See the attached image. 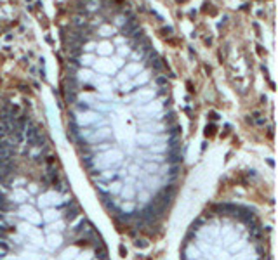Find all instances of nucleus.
Instances as JSON below:
<instances>
[{"mask_svg": "<svg viewBox=\"0 0 278 260\" xmlns=\"http://www.w3.org/2000/svg\"><path fill=\"white\" fill-rule=\"evenodd\" d=\"M157 83H158V85H167V78L158 76V78H157Z\"/></svg>", "mask_w": 278, "mask_h": 260, "instance_id": "nucleus-11", "label": "nucleus"}, {"mask_svg": "<svg viewBox=\"0 0 278 260\" xmlns=\"http://www.w3.org/2000/svg\"><path fill=\"white\" fill-rule=\"evenodd\" d=\"M73 26H75V28H82V30H83V26H85V19L75 18V19H73Z\"/></svg>", "mask_w": 278, "mask_h": 260, "instance_id": "nucleus-6", "label": "nucleus"}, {"mask_svg": "<svg viewBox=\"0 0 278 260\" xmlns=\"http://www.w3.org/2000/svg\"><path fill=\"white\" fill-rule=\"evenodd\" d=\"M136 31H139V24L136 23L134 16H131V19L125 21V26H122V35H125V37H134Z\"/></svg>", "mask_w": 278, "mask_h": 260, "instance_id": "nucleus-1", "label": "nucleus"}, {"mask_svg": "<svg viewBox=\"0 0 278 260\" xmlns=\"http://www.w3.org/2000/svg\"><path fill=\"white\" fill-rule=\"evenodd\" d=\"M0 210H9V206H7V201H5V198L2 196V194H0Z\"/></svg>", "mask_w": 278, "mask_h": 260, "instance_id": "nucleus-8", "label": "nucleus"}, {"mask_svg": "<svg viewBox=\"0 0 278 260\" xmlns=\"http://www.w3.org/2000/svg\"><path fill=\"white\" fill-rule=\"evenodd\" d=\"M4 234H5V227L0 226V236H4Z\"/></svg>", "mask_w": 278, "mask_h": 260, "instance_id": "nucleus-15", "label": "nucleus"}, {"mask_svg": "<svg viewBox=\"0 0 278 260\" xmlns=\"http://www.w3.org/2000/svg\"><path fill=\"white\" fill-rule=\"evenodd\" d=\"M162 35H172V28H163V30H162Z\"/></svg>", "mask_w": 278, "mask_h": 260, "instance_id": "nucleus-12", "label": "nucleus"}, {"mask_svg": "<svg viewBox=\"0 0 278 260\" xmlns=\"http://www.w3.org/2000/svg\"><path fill=\"white\" fill-rule=\"evenodd\" d=\"M148 59H150V66H151V68H155L157 71L162 70V63H160V59H158V56L155 54V52H150Z\"/></svg>", "mask_w": 278, "mask_h": 260, "instance_id": "nucleus-4", "label": "nucleus"}, {"mask_svg": "<svg viewBox=\"0 0 278 260\" xmlns=\"http://www.w3.org/2000/svg\"><path fill=\"white\" fill-rule=\"evenodd\" d=\"M11 130H12L11 123L5 122V120H2V122H0V139H4L5 135H9L11 134Z\"/></svg>", "mask_w": 278, "mask_h": 260, "instance_id": "nucleus-3", "label": "nucleus"}, {"mask_svg": "<svg viewBox=\"0 0 278 260\" xmlns=\"http://www.w3.org/2000/svg\"><path fill=\"white\" fill-rule=\"evenodd\" d=\"M75 217H77V208H73V210H68V212H66V219L72 220V219H75Z\"/></svg>", "mask_w": 278, "mask_h": 260, "instance_id": "nucleus-9", "label": "nucleus"}, {"mask_svg": "<svg viewBox=\"0 0 278 260\" xmlns=\"http://www.w3.org/2000/svg\"><path fill=\"white\" fill-rule=\"evenodd\" d=\"M0 248L4 250V252H7V250H9V246H7V245H5V243H4V241H0Z\"/></svg>", "mask_w": 278, "mask_h": 260, "instance_id": "nucleus-14", "label": "nucleus"}, {"mask_svg": "<svg viewBox=\"0 0 278 260\" xmlns=\"http://www.w3.org/2000/svg\"><path fill=\"white\" fill-rule=\"evenodd\" d=\"M214 130H216V127H214V125H207V128H205V135H214Z\"/></svg>", "mask_w": 278, "mask_h": 260, "instance_id": "nucleus-10", "label": "nucleus"}, {"mask_svg": "<svg viewBox=\"0 0 278 260\" xmlns=\"http://www.w3.org/2000/svg\"><path fill=\"white\" fill-rule=\"evenodd\" d=\"M2 219H4V217H2V213H0V220H2Z\"/></svg>", "mask_w": 278, "mask_h": 260, "instance_id": "nucleus-16", "label": "nucleus"}, {"mask_svg": "<svg viewBox=\"0 0 278 260\" xmlns=\"http://www.w3.org/2000/svg\"><path fill=\"white\" fill-rule=\"evenodd\" d=\"M252 120H254V123H256L257 127H263L264 123H266V118H264L263 115H261V116H257V118H252Z\"/></svg>", "mask_w": 278, "mask_h": 260, "instance_id": "nucleus-7", "label": "nucleus"}, {"mask_svg": "<svg viewBox=\"0 0 278 260\" xmlns=\"http://www.w3.org/2000/svg\"><path fill=\"white\" fill-rule=\"evenodd\" d=\"M64 99H66V102L73 104L77 101V94L75 92H68V90H64Z\"/></svg>", "mask_w": 278, "mask_h": 260, "instance_id": "nucleus-5", "label": "nucleus"}, {"mask_svg": "<svg viewBox=\"0 0 278 260\" xmlns=\"http://www.w3.org/2000/svg\"><path fill=\"white\" fill-rule=\"evenodd\" d=\"M136 246H141V248H144V246H148V243H144L143 239H141V241L137 239V241H136Z\"/></svg>", "mask_w": 278, "mask_h": 260, "instance_id": "nucleus-13", "label": "nucleus"}, {"mask_svg": "<svg viewBox=\"0 0 278 260\" xmlns=\"http://www.w3.org/2000/svg\"><path fill=\"white\" fill-rule=\"evenodd\" d=\"M24 130H26V134H24V135H26V142H28L30 146H35V139H37V135H38V132H40V130H37L35 127H31V125L26 127Z\"/></svg>", "mask_w": 278, "mask_h": 260, "instance_id": "nucleus-2", "label": "nucleus"}]
</instances>
